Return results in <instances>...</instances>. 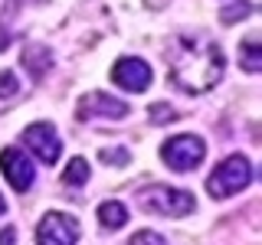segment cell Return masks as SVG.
Instances as JSON below:
<instances>
[{"label": "cell", "instance_id": "obj_2", "mask_svg": "<svg viewBox=\"0 0 262 245\" xmlns=\"http://www.w3.org/2000/svg\"><path fill=\"white\" fill-rule=\"evenodd\" d=\"M252 180V163L249 157H243V154H229V157H223L216 163V170L210 174L207 180V193L213 196V200H226V196L239 193L249 186Z\"/></svg>", "mask_w": 262, "mask_h": 245}, {"label": "cell", "instance_id": "obj_6", "mask_svg": "<svg viewBox=\"0 0 262 245\" xmlns=\"http://www.w3.org/2000/svg\"><path fill=\"white\" fill-rule=\"evenodd\" d=\"M79 242V219L66 212H46L36 226V245H76Z\"/></svg>", "mask_w": 262, "mask_h": 245}, {"label": "cell", "instance_id": "obj_7", "mask_svg": "<svg viewBox=\"0 0 262 245\" xmlns=\"http://www.w3.org/2000/svg\"><path fill=\"white\" fill-rule=\"evenodd\" d=\"M151 79H154L151 65H147L144 59H138V56H125V59H118L112 65V82L118 88H125V92H131V95L147 92Z\"/></svg>", "mask_w": 262, "mask_h": 245}, {"label": "cell", "instance_id": "obj_22", "mask_svg": "<svg viewBox=\"0 0 262 245\" xmlns=\"http://www.w3.org/2000/svg\"><path fill=\"white\" fill-rule=\"evenodd\" d=\"M4 212H7V200H4V196H0V216H4Z\"/></svg>", "mask_w": 262, "mask_h": 245}, {"label": "cell", "instance_id": "obj_11", "mask_svg": "<svg viewBox=\"0 0 262 245\" xmlns=\"http://www.w3.org/2000/svg\"><path fill=\"white\" fill-rule=\"evenodd\" d=\"M125 223H128V206H125V203L108 200V203L98 206V226H102V229H121Z\"/></svg>", "mask_w": 262, "mask_h": 245}, {"label": "cell", "instance_id": "obj_15", "mask_svg": "<svg viewBox=\"0 0 262 245\" xmlns=\"http://www.w3.org/2000/svg\"><path fill=\"white\" fill-rule=\"evenodd\" d=\"M128 245H167V242H164V235L154 232V229H141V232H135L128 239Z\"/></svg>", "mask_w": 262, "mask_h": 245}, {"label": "cell", "instance_id": "obj_8", "mask_svg": "<svg viewBox=\"0 0 262 245\" xmlns=\"http://www.w3.org/2000/svg\"><path fill=\"white\" fill-rule=\"evenodd\" d=\"M0 170H4L7 183H10L16 193H27L33 186V180H36L33 160L23 151H16V147H4V151H0Z\"/></svg>", "mask_w": 262, "mask_h": 245}, {"label": "cell", "instance_id": "obj_1", "mask_svg": "<svg viewBox=\"0 0 262 245\" xmlns=\"http://www.w3.org/2000/svg\"><path fill=\"white\" fill-rule=\"evenodd\" d=\"M167 65L174 88L187 95H203L223 79L226 59L216 43L203 36H177L167 43Z\"/></svg>", "mask_w": 262, "mask_h": 245}, {"label": "cell", "instance_id": "obj_18", "mask_svg": "<svg viewBox=\"0 0 262 245\" xmlns=\"http://www.w3.org/2000/svg\"><path fill=\"white\" fill-rule=\"evenodd\" d=\"M131 154L125 147H112V151H102V163H112V167H125Z\"/></svg>", "mask_w": 262, "mask_h": 245}, {"label": "cell", "instance_id": "obj_19", "mask_svg": "<svg viewBox=\"0 0 262 245\" xmlns=\"http://www.w3.org/2000/svg\"><path fill=\"white\" fill-rule=\"evenodd\" d=\"M0 245H16V229L7 226L4 232H0Z\"/></svg>", "mask_w": 262, "mask_h": 245}, {"label": "cell", "instance_id": "obj_20", "mask_svg": "<svg viewBox=\"0 0 262 245\" xmlns=\"http://www.w3.org/2000/svg\"><path fill=\"white\" fill-rule=\"evenodd\" d=\"M7 46H10V30H7L4 23H0V53H4Z\"/></svg>", "mask_w": 262, "mask_h": 245}, {"label": "cell", "instance_id": "obj_12", "mask_svg": "<svg viewBox=\"0 0 262 245\" xmlns=\"http://www.w3.org/2000/svg\"><path fill=\"white\" fill-rule=\"evenodd\" d=\"M89 160L85 157H72L69 160V167H66V174H62V183H69V186H82L89 180Z\"/></svg>", "mask_w": 262, "mask_h": 245}, {"label": "cell", "instance_id": "obj_13", "mask_svg": "<svg viewBox=\"0 0 262 245\" xmlns=\"http://www.w3.org/2000/svg\"><path fill=\"white\" fill-rule=\"evenodd\" d=\"M246 72H262V46L259 39H246L243 43V56H239Z\"/></svg>", "mask_w": 262, "mask_h": 245}, {"label": "cell", "instance_id": "obj_10", "mask_svg": "<svg viewBox=\"0 0 262 245\" xmlns=\"http://www.w3.org/2000/svg\"><path fill=\"white\" fill-rule=\"evenodd\" d=\"M20 62H23V69H27L33 79H43L46 72L53 69V53H49L46 46H27L23 56H20Z\"/></svg>", "mask_w": 262, "mask_h": 245}, {"label": "cell", "instance_id": "obj_9", "mask_svg": "<svg viewBox=\"0 0 262 245\" xmlns=\"http://www.w3.org/2000/svg\"><path fill=\"white\" fill-rule=\"evenodd\" d=\"M128 111L131 108L121 102V98H112L105 92H89V95H82L79 105H76V118L79 121H89V118H112V121H118V118H128Z\"/></svg>", "mask_w": 262, "mask_h": 245}, {"label": "cell", "instance_id": "obj_14", "mask_svg": "<svg viewBox=\"0 0 262 245\" xmlns=\"http://www.w3.org/2000/svg\"><path fill=\"white\" fill-rule=\"evenodd\" d=\"M249 13H252V4H249V0H236V4L223 7V13H220V20H223V23H233V20H246Z\"/></svg>", "mask_w": 262, "mask_h": 245}, {"label": "cell", "instance_id": "obj_3", "mask_svg": "<svg viewBox=\"0 0 262 245\" xmlns=\"http://www.w3.org/2000/svg\"><path fill=\"white\" fill-rule=\"evenodd\" d=\"M138 206L144 212H158V216H187V212H193V196L187 190H174V186H144V190H138Z\"/></svg>", "mask_w": 262, "mask_h": 245}, {"label": "cell", "instance_id": "obj_4", "mask_svg": "<svg viewBox=\"0 0 262 245\" xmlns=\"http://www.w3.org/2000/svg\"><path fill=\"white\" fill-rule=\"evenodd\" d=\"M203 157H207V144L196 134H177L170 141H164L161 147V160L174 174H190V170H196L203 163Z\"/></svg>", "mask_w": 262, "mask_h": 245}, {"label": "cell", "instance_id": "obj_21", "mask_svg": "<svg viewBox=\"0 0 262 245\" xmlns=\"http://www.w3.org/2000/svg\"><path fill=\"white\" fill-rule=\"evenodd\" d=\"M147 7H154V10H158V7H167V0H144Z\"/></svg>", "mask_w": 262, "mask_h": 245}, {"label": "cell", "instance_id": "obj_17", "mask_svg": "<svg viewBox=\"0 0 262 245\" xmlns=\"http://www.w3.org/2000/svg\"><path fill=\"white\" fill-rule=\"evenodd\" d=\"M20 92V79L13 72H0V98H13Z\"/></svg>", "mask_w": 262, "mask_h": 245}, {"label": "cell", "instance_id": "obj_16", "mask_svg": "<svg viewBox=\"0 0 262 245\" xmlns=\"http://www.w3.org/2000/svg\"><path fill=\"white\" fill-rule=\"evenodd\" d=\"M177 118V111L170 108L167 102H154L151 105V121H158V125H167V121H174Z\"/></svg>", "mask_w": 262, "mask_h": 245}, {"label": "cell", "instance_id": "obj_5", "mask_svg": "<svg viewBox=\"0 0 262 245\" xmlns=\"http://www.w3.org/2000/svg\"><path fill=\"white\" fill-rule=\"evenodd\" d=\"M23 147L33 154L36 160H43L53 167L56 160H59V154H62V141H59V134H56V128L53 125H46V121H36V125H30L27 131H23Z\"/></svg>", "mask_w": 262, "mask_h": 245}]
</instances>
